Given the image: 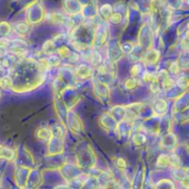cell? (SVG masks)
Masks as SVG:
<instances>
[{
  "instance_id": "1",
  "label": "cell",
  "mask_w": 189,
  "mask_h": 189,
  "mask_svg": "<svg viewBox=\"0 0 189 189\" xmlns=\"http://www.w3.org/2000/svg\"><path fill=\"white\" fill-rule=\"evenodd\" d=\"M174 85V82L171 79H169V77H167V79H165L163 82V87L164 89H171Z\"/></svg>"
},
{
  "instance_id": "2",
  "label": "cell",
  "mask_w": 189,
  "mask_h": 189,
  "mask_svg": "<svg viewBox=\"0 0 189 189\" xmlns=\"http://www.w3.org/2000/svg\"><path fill=\"white\" fill-rule=\"evenodd\" d=\"M137 84V82L135 80H128V81H126V86L128 87V89H133V87L135 86Z\"/></svg>"
},
{
  "instance_id": "3",
  "label": "cell",
  "mask_w": 189,
  "mask_h": 189,
  "mask_svg": "<svg viewBox=\"0 0 189 189\" xmlns=\"http://www.w3.org/2000/svg\"><path fill=\"white\" fill-rule=\"evenodd\" d=\"M117 166H119V167H122V168H124V167L126 166L125 160H124V159H122V158H119V159L117 160Z\"/></svg>"
},
{
  "instance_id": "4",
  "label": "cell",
  "mask_w": 189,
  "mask_h": 189,
  "mask_svg": "<svg viewBox=\"0 0 189 189\" xmlns=\"http://www.w3.org/2000/svg\"><path fill=\"white\" fill-rule=\"evenodd\" d=\"M178 70H179V67H178V65H177L176 63H175V64H173V65L170 67V72L173 71L174 73H177V72H178Z\"/></svg>"
}]
</instances>
